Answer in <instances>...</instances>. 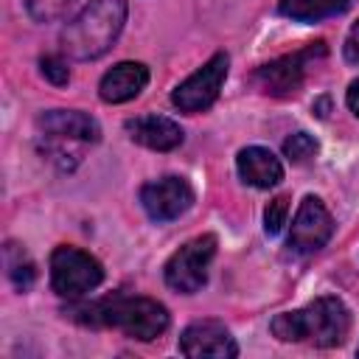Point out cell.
<instances>
[{"label": "cell", "mask_w": 359, "mask_h": 359, "mask_svg": "<svg viewBox=\"0 0 359 359\" xmlns=\"http://www.w3.org/2000/svg\"><path fill=\"white\" fill-rule=\"evenodd\" d=\"M236 165H238V174L244 182L255 185V188H272L283 180V165L280 160L264 149V146H247L238 151L236 157Z\"/></svg>", "instance_id": "cell-14"}, {"label": "cell", "mask_w": 359, "mask_h": 359, "mask_svg": "<svg viewBox=\"0 0 359 359\" xmlns=\"http://www.w3.org/2000/svg\"><path fill=\"white\" fill-rule=\"evenodd\" d=\"M286 216H289V196H275L264 210V230L269 236H278L286 224Z\"/></svg>", "instance_id": "cell-18"}, {"label": "cell", "mask_w": 359, "mask_h": 359, "mask_svg": "<svg viewBox=\"0 0 359 359\" xmlns=\"http://www.w3.org/2000/svg\"><path fill=\"white\" fill-rule=\"evenodd\" d=\"M104 280L101 264L79 247H56L50 252V286L62 297H81Z\"/></svg>", "instance_id": "cell-5"}, {"label": "cell", "mask_w": 359, "mask_h": 359, "mask_svg": "<svg viewBox=\"0 0 359 359\" xmlns=\"http://www.w3.org/2000/svg\"><path fill=\"white\" fill-rule=\"evenodd\" d=\"M283 154L292 160V163H306L309 157L317 154V140L309 135V132H294L283 140Z\"/></svg>", "instance_id": "cell-17"}, {"label": "cell", "mask_w": 359, "mask_h": 359, "mask_svg": "<svg viewBox=\"0 0 359 359\" xmlns=\"http://www.w3.org/2000/svg\"><path fill=\"white\" fill-rule=\"evenodd\" d=\"M36 129H39V137H45V149L53 160H59V157L79 160L67 149L73 143L76 146L98 143V137H101V129H98L95 118H90L79 109H48L36 118Z\"/></svg>", "instance_id": "cell-4"}, {"label": "cell", "mask_w": 359, "mask_h": 359, "mask_svg": "<svg viewBox=\"0 0 359 359\" xmlns=\"http://www.w3.org/2000/svg\"><path fill=\"white\" fill-rule=\"evenodd\" d=\"M70 3H73V0H25V8H28V14H31L34 20L50 22V20L62 17Z\"/></svg>", "instance_id": "cell-19"}, {"label": "cell", "mask_w": 359, "mask_h": 359, "mask_svg": "<svg viewBox=\"0 0 359 359\" xmlns=\"http://www.w3.org/2000/svg\"><path fill=\"white\" fill-rule=\"evenodd\" d=\"M227 67H230L227 53H213L196 73H191L171 93L174 107L182 109V112H202V109H208L219 98V90H222V84L227 79Z\"/></svg>", "instance_id": "cell-8"}, {"label": "cell", "mask_w": 359, "mask_h": 359, "mask_svg": "<svg viewBox=\"0 0 359 359\" xmlns=\"http://www.w3.org/2000/svg\"><path fill=\"white\" fill-rule=\"evenodd\" d=\"M216 255V236L205 233L182 244L165 261V283L182 294H194L208 280V266Z\"/></svg>", "instance_id": "cell-7"}, {"label": "cell", "mask_w": 359, "mask_h": 359, "mask_svg": "<svg viewBox=\"0 0 359 359\" xmlns=\"http://www.w3.org/2000/svg\"><path fill=\"white\" fill-rule=\"evenodd\" d=\"M351 0H278V11L297 22H317L334 14H342Z\"/></svg>", "instance_id": "cell-15"}, {"label": "cell", "mask_w": 359, "mask_h": 359, "mask_svg": "<svg viewBox=\"0 0 359 359\" xmlns=\"http://www.w3.org/2000/svg\"><path fill=\"white\" fill-rule=\"evenodd\" d=\"M331 233H334V219H331L328 208L317 196H306L294 213L286 244L292 252L309 255V252H317L320 247H325Z\"/></svg>", "instance_id": "cell-9"}, {"label": "cell", "mask_w": 359, "mask_h": 359, "mask_svg": "<svg viewBox=\"0 0 359 359\" xmlns=\"http://www.w3.org/2000/svg\"><path fill=\"white\" fill-rule=\"evenodd\" d=\"M126 132L135 143L154 149V151H171L182 143V129L165 115H143L126 121Z\"/></svg>", "instance_id": "cell-13"}, {"label": "cell", "mask_w": 359, "mask_h": 359, "mask_svg": "<svg viewBox=\"0 0 359 359\" xmlns=\"http://www.w3.org/2000/svg\"><path fill=\"white\" fill-rule=\"evenodd\" d=\"M126 22V0H90L62 31V50L87 62L104 56Z\"/></svg>", "instance_id": "cell-2"}, {"label": "cell", "mask_w": 359, "mask_h": 359, "mask_svg": "<svg viewBox=\"0 0 359 359\" xmlns=\"http://www.w3.org/2000/svg\"><path fill=\"white\" fill-rule=\"evenodd\" d=\"M345 101H348V107H351V112L359 118V79L356 81H351V87H348V95H345Z\"/></svg>", "instance_id": "cell-22"}, {"label": "cell", "mask_w": 359, "mask_h": 359, "mask_svg": "<svg viewBox=\"0 0 359 359\" xmlns=\"http://www.w3.org/2000/svg\"><path fill=\"white\" fill-rule=\"evenodd\" d=\"M3 258H6V275H8L11 286L17 292H28L34 286V280H36V266H34L31 255L20 244L8 241L3 247Z\"/></svg>", "instance_id": "cell-16"}, {"label": "cell", "mask_w": 359, "mask_h": 359, "mask_svg": "<svg viewBox=\"0 0 359 359\" xmlns=\"http://www.w3.org/2000/svg\"><path fill=\"white\" fill-rule=\"evenodd\" d=\"M345 59L351 65H359V20L353 22V28L348 31V39H345Z\"/></svg>", "instance_id": "cell-21"}, {"label": "cell", "mask_w": 359, "mask_h": 359, "mask_svg": "<svg viewBox=\"0 0 359 359\" xmlns=\"http://www.w3.org/2000/svg\"><path fill=\"white\" fill-rule=\"evenodd\" d=\"M325 56V42H309L306 48L294 50V53H286L269 65H261L255 73H252V84L264 93V95H275V98H283V95H292L300 90L303 79H306V67L309 62Z\"/></svg>", "instance_id": "cell-6"}, {"label": "cell", "mask_w": 359, "mask_h": 359, "mask_svg": "<svg viewBox=\"0 0 359 359\" xmlns=\"http://www.w3.org/2000/svg\"><path fill=\"white\" fill-rule=\"evenodd\" d=\"M351 331V311L339 297L323 294L297 311H283L272 320V334L283 342H311L317 348L342 345Z\"/></svg>", "instance_id": "cell-1"}, {"label": "cell", "mask_w": 359, "mask_h": 359, "mask_svg": "<svg viewBox=\"0 0 359 359\" xmlns=\"http://www.w3.org/2000/svg\"><path fill=\"white\" fill-rule=\"evenodd\" d=\"M87 311H90L87 323L112 325V328H118L126 337L140 339V342L157 339L168 328L165 306L151 300V297H123V294H115V297L93 303Z\"/></svg>", "instance_id": "cell-3"}, {"label": "cell", "mask_w": 359, "mask_h": 359, "mask_svg": "<svg viewBox=\"0 0 359 359\" xmlns=\"http://www.w3.org/2000/svg\"><path fill=\"white\" fill-rule=\"evenodd\" d=\"M39 70H42V76H45L50 84H56V87H65V84L70 81V67H67V62H65L62 56H42V59H39Z\"/></svg>", "instance_id": "cell-20"}, {"label": "cell", "mask_w": 359, "mask_h": 359, "mask_svg": "<svg viewBox=\"0 0 359 359\" xmlns=\"http://www.w3.org/2000/svg\"><path fill=\"white\" fill-rule=\"evenodd\" d=\"M194 202V191L182 177H160L140 188V205L154 222H171L182 216Z\"/></svg>", "instance_id": "cell-10"}, {"label": "cell", "mask_w": 359, "mask_h": 359, "mask_svg": "<svg viewBox=\"0 0 359 359\" xmlns=\"http://www.w3.org/2000/svg\"><path fill=\"white\" fill-rule=\"evenodd\" d=\"M149 81V67L140 62H121L112 70H107L101 76L98 84V95L107 104H123L129 98H135Z\"/></svg>", "instance_id": "cell-12"}, {"label": "cell", "mask_w": 359, "mask_h": 359, "mask_svg": "<svg viewBox=\"0 0 359 359\" xmlns=\"http://www.w3.org/2000/svg\"><path fill=\"white\" fill-rule=\"evenodd\" d=\"M180 351L185 356H213V359H233L238 356V345L230 331L216 320H196L180 337Z\"/></svg>", "instance_id": "cell-11"}]
</instances>
